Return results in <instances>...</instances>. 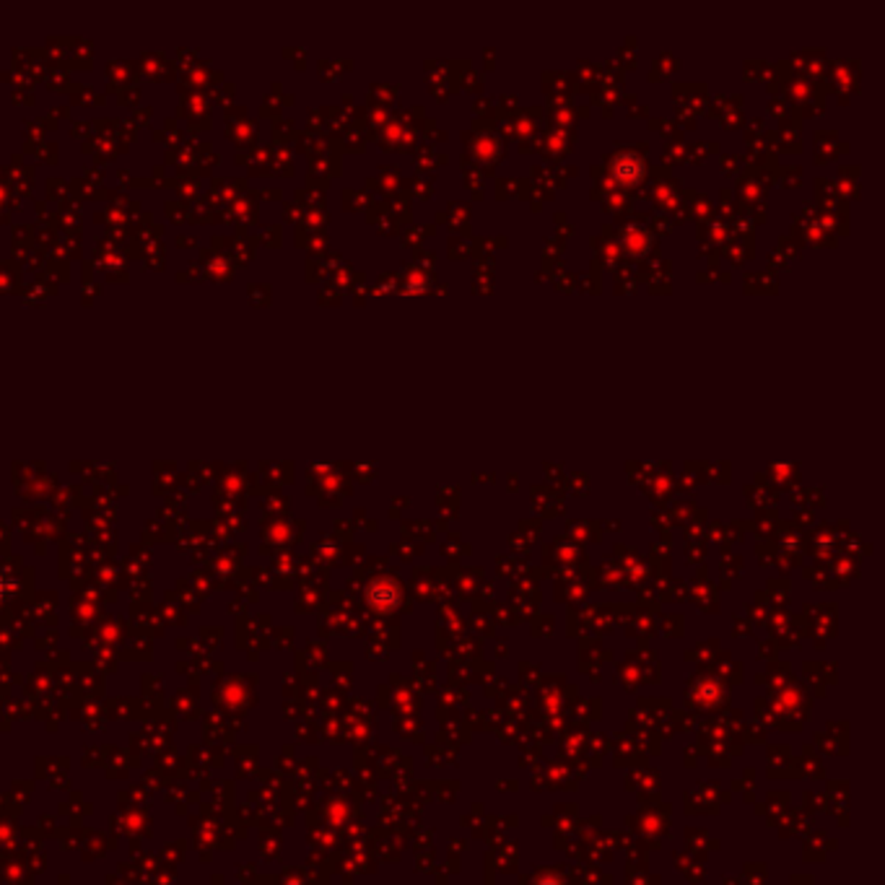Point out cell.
<instances>
[{
	"label": "cell",
	"mask_w": 885,
	"mask_h": 885,
	"mask_svg": "<svg viewBox=\"0 0 885 885\" xmlns=\"http://www.w3.org/2000/svg\"><path fill=\"white\" fill-rule=\"evenodd\" d=\"M0 592H3V581H0Z\"/></svg>",
	"instance_id": "6da1fadb"
}]
</instances>
